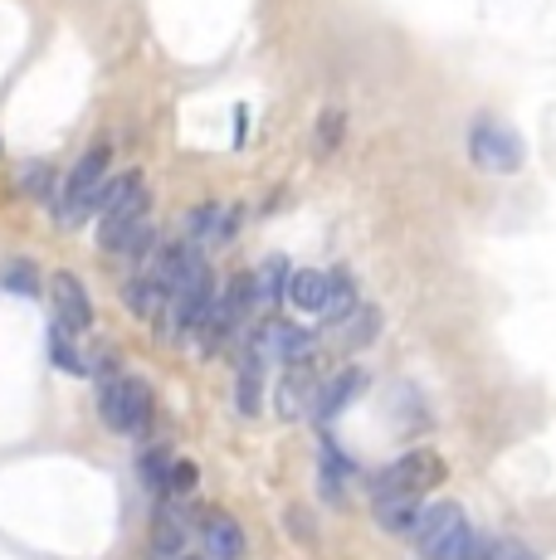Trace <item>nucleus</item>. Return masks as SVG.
<instances>
[{"mask_svg": "<svg viewBox=\"0 0 556 560\" xmlns=\"http://www.w3.org/2000/svg\"><path fill=\"white\" fill-rule=\"evenodd\" d=\"M147 214H152V190H147L142 171L108 176L103 190H99V249L117 254L123 240L147 220Z\"/></svg>", "mask_w": 556, "mask_h": 560, "instance_id": "1", "label": "nucleus"}, {"mask_svg": "<svg viewBox=\"0 0 556 560\" xmlns=\"http://www.w3.org/2000/svg\"><path fill=\"white\" fill-rule=\"evenodd\" d=\"M468 536H474V526H468V516L459 502H430V508H420V522H415L410 541L420 560H459L468 546Z\"/></svg>", "mask_w": 556, "mask_h": 560, "instance_id": "2", "label": "nucleus"}, {"mask_svg": "<svg viewBox=\"0 0 556 560\" xmlns=\"http://www.w3.org/2000/svg\"><path fill=\"white\" fill-rule=\"evenodd\" d=\"M468 161L488 176H518L528 166V142L518 127L498 122V117H474L468 127Z\"/></svg>", "mask_w": 556, "mask_h": 560, "instance_id": "3", "label": "nucleus"}, {"mask_svg": "<svg viewBox=\"0 0 556 560\" xmlns=\"http://www.w3.org/2000/svg\"><path fill=\"white\" fill-rule=\"evenodd\" d=\"M99 415L113 434H147L152 424V390L137 375H103Z\"/></svg>", "mask_w": 556, "mask_h": 560, "instance_id": "4", "label": "nucleus"}, {"mask_svg": "<svg viewBox=\"0 0 556 560\" xmlns=\"http://www.w3.org/2000/svg\"><path fill=\"white\" fill-rule=\"evenodd\" d=\"M440 482H444V458L435 448H405L386 468L371 472L367 488H371V498H386V492H430Z\"/></svg>", "mask_w": 556, "mask_h": 560, "instance_id": "5", "label": "nucleus"}, {"mask_svg": "<svg viewBox=\"0 0 556 560\" xmlns=\"http://www.w3.org/2000/svg\"><path fill=\"white\" fill-rule=\"evenodd\" d=\"M108 166H113L108 142H93L89 152L79 156V166L63 180V224H79L89 210H99V190H103V180H108Z\"/></svg>", "mask_w": 556, "mask_h": 560, "instance_id": "6", "label": "nucleus"}, {"mask_svg": "<svg viewBox=\"0 0 556 560\" xmlns=\"http://www.w3.org/2000/svg\"><path fill=\"white\" fill-rule=\"evenodd\" d=\"M250 351H259L264 361H278V365H293V361H313L317 351V337L298 322H283V317H269L259 331L250 337Z\"/></svg>", "mask_w": 556, "mask_h": 560, "instance_id": "7", "label": "nucleus"}, {"mask_svg": "<svg viewBox=\"0 0 556 560\" xmlns=\"http://www.w3.org/2000/svg\"><path fill=\"white\" fill-rule=\"evenodd\" d=\"M367 381H371V375L361 371V365H341L333 381H317V395H313V409H308V415H313L317 424L327 429L341 415V409L357 405L361 395H367Z\"/></svg>", "mask_w": 556, "mask_h": 560, "instance_id": "8", "label": "nucleus"}, {"mask_svg": "<svg viewBox=\"0 0 556 560\" xmlns=\"http://www.w3.org/2000/svg\"><path fill=\"white\" fill-rule=\"evenodd\" d=\"M186 498H166L162 512H157V526H152V560H181L190 546V516L181 512Z\"/></svg>", "mask_w": 556, "mask_h": 560, "instance_id": "9", "label": "nucleus"}, {"mask_svg": "<svg viewBox=\"0 0 556 560\" xmlns=\"http://www.w3.org/2000/svg\"><path fill=\"white\" fill-rule=\"evenodd\" d=\"M49 298H55V317H59L63 327L73 331V337L93 327V303H89V288H83L73 273H55V278H49Z\"/></svg>", "mask_w": 556, "mask_h": 560, "instance_id": "10", "label": "nucleus"}, {"mask_svg": "<svg viewBox=\"0 0 556 560\" xmlns=\"http://www.w3.org/2000/svg\"><path fill=\"white\" fill-rule=\"evenodd\" d=\"M313 395H317L313 361L283 365V381H278V415H283V419H303L308 409H313Z\"/></svg>", "mask_w": 556, "mask_h": 560, "instance_id": "11", "label": "nucleus"}, {"mask_svg": "<svg viewBox=\"0 0 556 560\" xmlns=\"http://www.w3.org/2000/svg\"><path fill=\"white\" fill-rule=\"evenodd\" d=\"M200 546H206L210 560H240L244 556V532L230 512H210L200 522Z\"/></svg>", "mask_w": 556, "mask_h": 560, "instance_id": "12", "label": "nucleus"}, {"mask_svg": "<svg viewBox=\"0 0 556 560\" xmlns=\"http://www.w3.org/2000/svg\"><path fill=\"white\" fill-rule=\"evenodd\" d=\"M420 492H386V498H371V512H377V522L386 526L391 536H410L415 522H420Z\"/></svg>", "mask_w": 556, "mask_h": 560, "instance_id": "13", "label": "nucleus"}, {"mask_svg": "<svg viewBox=\"0 0 556 560\" xmlns=\"http://www.w3.org/2000/svg\"><path fill=\"white\" fill-rule=\"evenodd\" d=\"M327 283H333V273H323V268H298L293 278H288V307L308 312V317H323L327 307Z\"/></svg>", "mask_w": 556, "mask_h": 560, "instance_id": "14", "label": "nucleus"}, {"mask_svg": "<svg viewBox=\"0 0 556 560\" xmlns=\"http://www.w3.org/2000/svg\"><path fill=\"white\" fill-rule=\"evenodd\" d=\"M264 361L259 351L244 347V361H240V375H234V409H240L244 419L259 415V400H264Z\"/></svg>", "mask_w": 556, "mask_h": 560, "instance_id": "15", "label": "nucleus"}, {"mask_svg": "<svg viewBox=\"0 0 556 560\" xmlns=\"http://www.w3.org/2000/svg\"><path fill=\"white\" fill-rule=\"evenodd\" d=\"M317 458H323V463H317V468H323V492L333 502H341V488H347V478H361V468L351 463L347 448L333 444L327 434H323V444H317Z\"/></svg>", "mask_w": 556, "mask_h": 560, "instance_id": "16", "label": "nucleus"}, {"mask_svg": "<svg viewBox=\"0 0 556 560\" xmlns=\"http://www.w3.org/2000/svg\"><path fill=\"white\" fill-rule=\"evenodd\" d=\"M127 312L132 317H142V322H157V317H166V303H171V288L166 283H157L152 273H142V278H132L127 283Z\"/></svg>", "mask_w": 556, "mask_h": 560, "instance_id": "17", "label": "nucleus"}, {"mask_svg": "<svg viewBox=\"0 0 556 560\" xmlns=\"http://www.w3.org/2000/svg\"><path fill=\"white\" fill-rule=\"evenodd\" d=\"M288 278H293V268H288V258H264L259 273H254V293H259V307H283L288 298Z\"/></svg>", "mask_w": 556, "mask_h": 560, "instance_id": "18", "label": "nucleus"}, {"mask_svg": "<svg viewBox=\"0 0 556 560\" xmlns=\"http://www.w3.org/2000/svg\"><path fill=\"white\" fill-rule=\"evenodd\" d=\"M381 307H371V303H361L357 312H351L347 322H341V327H333V331H341V347L347 351H357V347H371V341L381 337Z\"/></svg>", "mask_w": 556, "mask_h": 560, "instance_id": "19", "label": "nucleus"}, {"mask_svg": "<svg viewBox=\"0 0 556 560\" xmlns=\"http://www.w3.org/2000/svg\"><path fill=\"white\" fill-rule=\"evenodd\" d=\"M361 307V293H357V283H351V273H333V283H327V307H323V322L327 327H341V322L351 317V312Z\"/></svg>", "mask_w": 556, "mask_h": 560, "instance_id": "20", "label": "nucleus"}, {"mask_svg": "<svg viewBox=\"0 0 556 560\" xmlns=\"http://www.w3.org/2000/svg\"><path fill=\"white\" fill-rule=\"evenodd\" d=\"M171 448H147L142 458H137V478H142V488L152 492L157 502H166V492H171Z\"/></svg>", "mask_w": 556, "mask_h": 560, "instance_id": "21", "label": "nucleus"}, {"mask_svg": "<svg viewBox=\"0 0 556 560\" xmlns=\"http://www.w3.org/2000/svg\"><path fill=\"white\" fill-rule=\"evenodd\" d=\"M220 214H224V205H216V200H206V205H196V210L186 214V234L181 240H190V244H216V234H220Z\"/></svg>", "mask_w": 556, "mask_h": 560, "instance_id": "22", "label": "nucleus"}, {"mask_svg": "<svg viewBox=\"0 0 556 560\" xmlns=\"http://www.w3.org/2000/svg\"><path fill=\"white\" fill-rule=\"evenodd\" d=\"M49 357H55L59 371H69V375H83L89 371V361L79 357V341H73V331L63 327V322H55L49 327Z\"/></svg>", "mask_w": 556, "mask_h": 560, "instance_id": "23", "label": "nucleus"}, {"mask_svg": "<svg viewBox=\"0 0 556 560\" xmlns=\"http://www.w3.org/2000/svg\"><path fill=\"white\" fill-rule=\"evenodd\" d=\"M157 244H162V240H157V224H152V214H147V220L123 240V249H117V254L127 258V268H142L147 258L157 254Z\"/></svg>", "mask_w": 556, "mask_h": 560, "instance_id": "24", "label": "nucleus"}, {"mask_svg": "<svg viewBox=\"0 0 556 560\" xmlns=\"http://www.w3.org/2000/svg\"><path fill=\"white\" fill-rule=\"evenodd\" d=\"M341 137H347V113H341V107H327V113L317 117L313 152H317V156H333L337 147H341Z\"/></svg>", "mask_w": 556, "mask_h": 560, "instance_id": "25", "label": "nucleus"}, {"mask_svg": "<svg viewBox=\"0 0 556 560\" xmlns=\"http://www.w3.org/2000/svg\"><path fill=\"white\" fill-rule=\"evenodd\" d=\"M49 180H55L49 161H30V166L20 171V190H25V196H39V200H45V196H49Z\"/></svg>", "mask_w": 556, "mask_h": 560, "instance_id": "26", "label": "nucleus"}, {"mask_svg": "<svg viewBox=\"0 0 556 560\" xmlns=\"http://www.w3.org/2000/svg\"><path fill=\"white\" fill-rule=\"evenodd\" d=\"M0 288H15V293H35V288H39L35 264H25V258H20V264H10L5 273H0Z\"/></svg>", "mask_w": 556, "mask_h": 560, "instance_id": "27", "label": "nucleus"}, {"mask_svg": "<svg viewBox=\"0 0 556 560\" xmlns=\"http://www.w3.org/2000/svg\"><path fill=\"white\" fill-rule=\"evenodd\" d=\"M196 478H200V472H196V463L176 458V463H171V492H166V498H190V488H196Z\"/></svg>", "mask_w": 556, "mask_h": 560, "instance_id": "28", "label": "nucleus"}, {"mask_svg": "<svg viewBox=\"0 0 556 560\" xmlns=\"http://www.w3.org/2000/svg\"><path fill=\"white\" fill-rule=\"evenodd\" d=\"M494 560H542L532 546H522V541H508V536H498L494 541Z\"/></svg>", "mask_w": 556, "mask_h": 560, "instance_id": "29", "label": "nucleus"}, {"mask_svg": "<svg viewBox=\"0 0 556 560\" xmlns=\"http://www.w3.org/2000/svg\"><path fill=\"white\" fill-rule=\"evenodd\" d=\"M240 220H244V210H240V205H230V210L220 214V234H216V244H230L234 234H240Z\"/></svg>", "mask_w": 556, "mask_h": 560, "instance_id": "30", "label": "nucleus"}, {"mask_svg": "<svg viewBox=\"0 0 556 560\" xmlns=\"http://www.w3.org/2000/svg\"><path fill=\"white\" fill-rule=\"evenodd\" d=\"M181 560H210V556H181Z\"/></svg>", "mask_w": 556, "mask_h": 560, "instance_id": "31", "label": "nucleus"}]
</instances>
